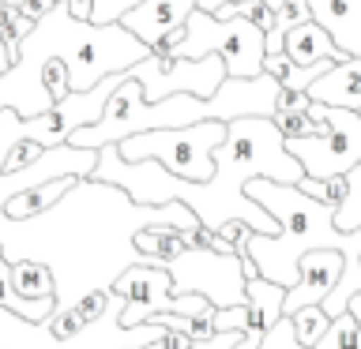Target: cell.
Returning <instances> with one entry per match:
<instances>
[{"label":"cell","instance_id":"35","mask_svg":"<svg viewBox=\"0 0 361 349\" xmlns=\"http://www.w3.org/2000/svg\"><path fill=\"white\" fill-rule=\"evenodd\" d=\"M121 349H132V345H121Z\"/></svg>","mask_w":361,"mask_h":349},{"label":"cell","instance_id":"31","mask_svg":"<svg viewBox=\"0 0 361 349\" xmlns=\"http://www.w3.org/2000/svg\"><path fill=\"white\" fill-rule=\"evenodd\" d=\"M241 15H245L248 23H252V27L264 30V38H267L271 30H275V8H271L267 0H252V4H248V8L241 11Z\"/></svg>","mask_w":361,"mask_h":349},{"label":"cell","instance_id":"2","mask_svg":"<svg viewBox=\"0 0 361 349\" xmlns=\"http://www.w3.org/2000/svg\"><path fill=\"white\" fill-rule=\"evenodd\" d=\"M226 139V120H200L188 128H154L117 143L124 162H158L166 173L180 180H211L214 177V151Z\"/></svg>","mask_w":361,"mask_h":349},{"label":"cell","instance_id":"21","mask_svg":"<svg viewBox=\"0 0 361 349\" xmlns=\"http://www.w3.org/2000/svg\"><path fill=\"white\" fill-rule=\"evenodd\" d=\"M316 349H361V319L350 308L343 315H335L324 338L316 342Z\"/></svg>","mask_w":361,"mask_h":349},{"label":"cell","instance_id":"23","mask_svg":"<svg viewBox=\"0 0 361 349\" xmlns=\"http://www.w3.org/2000/svg\"><path fill=\"white\" fill-rule=\"evenodd\" d=\"M38 27L34 19H27L19 8H11V4H0V38H4L11 49H19L23 42L30 38V30Z\"/></svg>","mask_w":361,"mask_h":349},{"label":"cell","instance_id":"27","mask_svg":"<svg viewBox=\"0 0 361 349\" xmlns=\"http://www.w3.org/2000/svg\"><path fill=\"white\" fill-rule=\"evenodd\" d=\"M309 106H312L309 90H301V87H279L275 109H271V113H309Z\"/></svg>","mask_w":361,"mask_h":349},{"label":"cell","instance_id":"37","mask_svg":"<svg viewBox=\"0 0 361 349\" xmlns=\"http://www.w3.org/2000/svg\"><path fill=\"white\" fill-rule=\"evenodd\" d=\"M192 349H196V345H192Z\"/></svg>","mask_w":361,"mask_h":349},{"label":"cell","instance_id":"32","mask_svg":"<svg viewBox=\"0 0 361 349\" xmlns=\"http://www.w3.org/2000/svg\"><path fill=\"white\" fill-rule=\"evenodd\" d=\"M143 349H192V338L180 334V331H162L158 338H151Z\"/></svg>","mask_w":361,"mask_h":349},{"label":"cell","instance_id":"3","mask_svg":"<svg viewBox=\"0 0 361 349\" xmlns=\"http://www.w3.org/2000/svg\"><path fill=\"white\" fill-rule=\"evenodd\" d=\"M151 56V45H143L121 23H68L61 42V61L68 64L72 90H90L98 79L113 72H128L135 61Z\"/></svg>","mask_w":361,"mask_h":349},{"label":"cell","instance_id":"19","mask_svg":"<svg viewBox=\"0 0 361 349\" xmlns=\"http://www.w3.org/2000/svg\"><path fill=\"white\" fill-rule=\"evenodd\" d=\"M286 319H290L293 342L301 349H316V342H320L324 331L331 326V315L324 312V304H305V308H298L293 315H286Z\"/></svg>","mask_w":361,"mask_h":349},{"label":"cell","instance_id":"5","mask_svg":"<svg viewBox=\"0 0 361 349\" xmlns=\"http://www.w3.org/2000/svg\"><path fill=\"white\" fill-rule=\"evenodd\" d=\"M309 113L327 124L324 135L286 139V151L301 162L305 177H343L361 165V113L346 106H324V101H312Z\"/></svg>","mask_w":361,"mask_h":349},{"label":"cell","instance_id":"11","mask_svg":"<svg viewBox=\"0 0 361 349\" xmlns=\"http://www.w3.org/2000/svg\"><path fill=\"white\" fill-rule=\"evenodd\" d=\"M192 11H196V0H140V4L132 11H124L117 23L124 30H132L143 45H154L173 27H180Z\"/></svg>","mask_w":361,"mask_h":349},{"label":"cell","instance_id":"26","mask_svg":"<svg viewBox=\"0 0 361 349\" xmlns=\"http://www.w3.org/2000/svg\"><path fill=\"white\" fill-rule=\"evenodd\" d=\"M248 326V300L226 304V308H214V334H230V331H245Z\"/></svg>","mask_w":361,"mask_h":349},{"label":"cell","instance_id":"33","mask_svg":"<svg viewBox=\"0 0 361 349\" xmlns=\"http://www.w3.org/2000/svg\"><path fill=\"white\" fill-rule=\"evenodd\" d=\"M16 61H19V49H11V45L0 38V75H8L11 68H16Z\"/></svg>","mask_w":361,"mask_h":349},{"label":"cell","instance_id":"1","mask_svg":"<svg viewBox=\"0 0 361 349\" xmlns=\"http://www.w3.org/2000/svg\"><path fill=\"white\" fill-rule=\"evenodd\" d=\"M279 79H271L267 72L256 79H233L226 75L222 87L214 90L211 98L188 94V90H177L169 98L147 101L140 79H121V87L113 90V98L106 101V113L102 120L87 124V128H75L68 135V143L75 146H109L121 143L128 135L140 132H154V128H188V124L200 120H237V117H271L275 109V94H279Z\"/></svg>","mask_w":361,"mask_h":349},{"label":"cell","instance_id":"16","mask_svg":"<svg viewBox=\"0 0 361 349\" xmlns=\"http://www.w3.org/2000/svg\"><path fill=\"white\" fill-rule=\"evenodd\" d=\"M79 180L87 177H56V180H45V184H34L27 191H16L8 203H4V214L11 222H27V218H38V214L53 210L56 203H61L68 191H72Z\"/></svg>","mask_w":361,"mask_h":349},{"label":"cell","instance_id":"25","mask_svg":"<svg viewBox=\"0 0 361 349\" xmlns=\"http://www.w3.org/2000/svg\"><path fill=\"white\" fill-rule=\"evenodd\" d=\"M109 304H113V293H109V289H87L83 297H75L72 308H75V315H79L87 326H94L102 315L109 312Z\"/></svg>","mask_w":361,"mask_h":349},{"label":"cell","instance_id":"9","mask_svg":"<svg viewBox=\"0 0 361 349\" xmlns=\"http://www.w3.org/2000/svg\"><path fill=\"white\" fill-rule=\"evenodd\" d=\"M343 278V252L338 248H309L298 259V281L286 289L282 315H293L305 304H320Z\"/></svg>","mask_w":361,"mask_h":349},{"label":"cell","instance_id":"18","mask_svg":"<svg viewBox=\"0 0 361 349\" xmlns=\"http://www.w3.org/2000/svg\"><path fill=\"white\" fill-rule=\"evenodd\" d=\"M11 289L19 293V300H56V274L49 263H42V259H16L11 263Z\"/></svg>","mask_w":361,"mask_h":349},{"label":"cell","instance_id":"7","mask_svg":"<svg viewBox=\"0 0 361 349\" xmlns=\"http://www.w3.org/2000/svg\"><path fill=\"white\" fill-rule=\"evenodd\" d=\"M109 293L124 300L121 308L124 331L147 323L154 312H173V278L162 263H135L121 270V278L109 281Z\"/></svg>","mask_w":361,"mask_h":349},{"label":"cell","instance_id":"12","mask_svg":"<svg viewBox=\"0 0 361 349\" xmlns=\"http://www.w3.org/2000/svg\"><path fill=\"white\" fill-rule=\"evenodd\" d=\"M271 8L279 0H267ZM312 19L335 38L338 49L350 56H361V0H309Z\"/></svg>","mask_w":361,"mask_h":349},{"label":"cell","instance_id":"38","mask_svg":"<svg viewBox=\"0 0 361 349\" xmlns=\"http://www.w3.org/2000/svg\"><path fill=\"white\" fill-rule=\"evenodd\" d=\"M357 113H361V109H357Z\"/></svg>","mask_w":361,"mask_h":349},{"label":"cell","instance_id":"28","mask_svg":"<svg viewBox=\"0 0 361 349\" xmlns=\"http://www.w3.org/2000/svg\"><path fill=\"white\" fill-rule=\"evenodd\" d=\"M140 0H94L90 8V23H117L124 11H132Z\"/></svg>","mask_w":361,"mask_h":349},{"label":"cell","instance_id":"17","mask_svg":"<svg viewBox=\"0 0 361 349\" xmlns=\"http://www.w3.org/2000/svg\"><path fill=\"white\" fill-rule=\"evenodd\" d=\"M192 225H177V222H151V225H140L132 236V248L140 252L143 259H151V263H169V259H177L185 252V233Z\"/></svg>","mask_w":361,"mask_h":349},{"label":"cell","instance_id":"30","mask_svg":"<svg viewBox=\"0 0 361 349\" xmlns=\"http://www.w3.org/2000/svg\"><path fill=\"white\" fill-rule=\"evenodd\" d=\"M264 72L286 87L290 79H293V72H298V64H293L290 56H286V49H279V53H267V56H264Z\"/></svg>","mask_w":361,"mask_h":349},{"label":"cell","instance_id":"10","mask_svg":"<svg viewBox=\"0 0 361 349\" xmlns=\"http://www.w3.org/2000/svg\"><path fill=\"white\" fill-rule=\"evenodd\" d=\"M245 300H248V326L241 334V342L233 349H264V338L271 334V326L282 319V300H286V286L267 281L264 274L245 281Z\"/></svg>","mask_w":361,"mask_h":349},{"label":"cell","instance_id":"24","mask_svg":"<svg viewBox=\"0 0 361 349\" xmlns=\"http://www.w3.org/2000/svg\"><path fill=\"white\" fill-rule=\"evenodd\" d=\"M42 87H45V94H49L53 106L61 98L72 94V83H68V64L61 61V56H45V61H42Z\"/></svg>","mask_w":361,"mask_h":349},{"label":"cell","instance_id":"29","mask_svg":"<svg viewBox=\"0 0 361 349\" xmlns=\"http://www.w3.org/2000/svg\"><path fill=\"white\" fill-rule=\"evenodd\" d=\"M42 154V146L38 143H30V139H23V143H16L8 151V158H4V169H0V173H16V169H23V165H30L34 158Z\"/></svg>","mask_w":361,"mask_h":349},{"label":"cell","instance_id":"4","mask_svg":"<svg viewBox=\"0 0 361 349\" xmlns=\"http://www.w3.org/2000/svg\"><path fill=\"white\" fill-rule=\"evenodd\" d=\"M222 56L226 75L233 79H256L264 75V30L252 27L245 15L233 19H219L211 11L196 8L185 19V38L177 45V56H188V61H200V56Z\"/></svg>","mask_w":361,"mask_h":349},{"label":"cell","instance_id":"15","mask_svg":"<svg viewBox=\"0 0 361 349\" xmlns=\"http://www.w3.org/2000/svg\"><path fill=\"white\" fill-rule=\"evenodd\" d=\"M335 248L343 252V278H338V286L320 300L324 312L331 315V319H335V315H343L350 308V300L361 293V229L338 233L335 236Z\"/></svg>","mask_w":361,"mask_h":349},{"label":"cell","instance_id":"22","mask_svg":"<svg viewBox=\"0 0 361 349\" xmlns=\"http://www.w3.org/2000/svg\"><path fill=\"white\" fill-rule=\"evenodd\" d=\"M271 120L282 132V139H309V135H324V128H327L312 113H271Z\"/></svg>","mask_w":361,"mask_h":349},{"label":"cell","instance_id":"20","mask_svg":"<svg viewBox=\"0 0 361 349\" xmlns=\"http://www.w3.org/2000/svg\"><path fill=\"white\" fill-rule=\"evenodd\" d=\"M293 188L305 191V196H312V199H320V203H327L331 210H338L350 196V177L346 173L343 177H301Z\"/></svg>","mask_w":361,"mask_h":349},{"label":"cell","instance_id":"13","mask_svg":"<svg viewBox=\"0 0 361 349\" xmlns=\"http://www.w3.org/2000/svg\"><path fill=\"white\" fill-rule=\"evenodd\" d=\"M282 49H286V56L298 68H309L316 61H331V64H346L350 61V53L338 49L335 38L316 19H305V23H298V27H290L286 38H282Z\"/></svg>","mask_w":361,"mask_h":349},{"label":"cell","instance_id":"8","mask_svg":"<svg viewBox=\"0 0 361 349\" xmlns=\"http://www.w3.org/2000/svg\"><path fill=\"white\" fill-rule=\"evenodd\" d=\"M98 165V151L90 146H75V143H61V146H42V154L30 165L16 169V173H0V210L16 191H27L34 184L56 177H90Z\"/></svg>","mask_w":361,"mask_h":349},{"label":"cell","instance_id":"34","mask_svg":"<svg viewBox=\"0 0 361 349\" xmlns=\"http://www.w3.org/2000/svg\"><path fill=\"white\" fill-rule=\"evenodd\" d=\"M90 8H94V0H68V11L75 23H90Z\"/></svg>","mask_w":361,"mask_h":349},{"label":"cell","instance_id":"6","mask_svg":"<svg viewBox=\"0 0 361 349\" xmlns=\"http://www.w3.org/2000/svg\"><path fill=\"white\" fill-rule=\"evenodd\" d=\"M124 75L140 79L147 101L169 98V94H177V90L211 98L226 79V64H222V56H214V53L200 56V61H188V56H154L151 53V56H143V61H135Z\"/></svg>","mask_w":361,"mask_h":349},{"label":"cell","instance_id":"36","mask_svg":"<svg viewBox=\"0 0 361 349\" xmlns=\"http://www.w3.org/2000/svg\"><path fill=\"white\" fill-rule=\"evenodd\" d=\"M53 4H61V0H53Z\"/></svg>","mask_w":361,"mask_h":349},{"label":"cell","instance_id":"14","mask_svg":"<svg viewBox=\"0 0 361 349\" xmlns=\"http://www.w3.org/2000/svg\"><path fill=\"white\" fill-rule=\"evenodd\" d=\"M305 90H309L312 101H324V106L361 109V56H350L346 64L327 68V72L316 75Z\"/></svg>","mask_w":361,"mask_h":349}]
</instances>
